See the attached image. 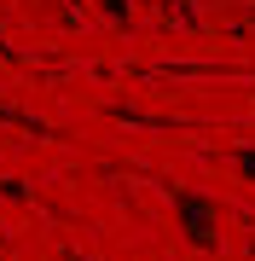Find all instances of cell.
Masks as SVG:
<instances>
[{
  "label": "cell",
  "mask_w": 255,
  "mask_h": 261,
  "mask_svg": "<svg viewBox=\"0 0 255 261\" xmlns=\"http://www.w3.org/2000/svg\"><path fill=\"white\" fill-rule=\"evenodd\" d=\"M104 12H110V23H128V0H104Z\"/></svg>",
  "instance_id": "7a4b0ae2"
},
{
  "label": "cell",
  "mask_w": 255,
  "mask_h": 261,
  "mask_svg": "<svg viewBox=\"0 0 255 261\" xmlns=\"http://www.w3.org/2000/svg\"><path fill=\"white\" fill-rule=\"evenodd\" d=\"M174 209H180V221H186V232L197 250H215V203L197 192H186V186H174Z\"/></svg>",
  "instance_id": "6da1fadb"
}]
</instances>
